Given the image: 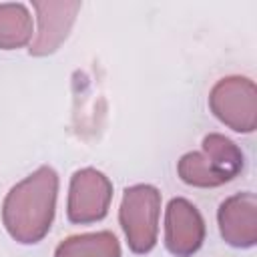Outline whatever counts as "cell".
Here are the masks:
<instances>
[{"label":"cell","instance_id":"obj_1","mask_svg":"<svg viewBox=\"0 0 257 257\" xmlns=\"http://www.w3.org/2000/svg\"><path fill=\"white\" fill-rule=\"evenodd\" d=\"M58 177L50 167H40L22 183L10 189L2 219L8 233L20 243H38L50 229Z\"/></svg>","mask_w":257,"mask_h":257},{"label":"cell","instance_id":"obj_2","mask_svg":"<svg viewBox=\"0 0 257 257\" xmlns=\"http://www.w3.org/2000/svg\"><path fill=\"white\" fill-rule=\"evenodd\" d=\"M241 149L223 135H207L201 153H187L179 161V175L193 187H219L243 171Z\"/></svg>","mask_w":257,"mask_h":257},{"label":"cell","instance_id":"obj_3","mask_svg":"<svg viewBox=\"0 0 257 257\" xmlns=\"http://www.w3.org/2000/svg\"><path fill=\"white\" fill-rule=\"evenodd\" d=\"M161 193L151 185H137L124 191L120 225L135 253H149L157 243Z\"/></svg>","mask_w":257,"mask_h":257},{"label":"cell","instance_id":"obj_4","mask_svg":"<svg viewBox=\"0 0 257 257\" xmlns=\"http://www.w3.org/2000/svg\"><path fill=\"white\" fill-rule=\"evenodd\" d=\"M215 116L237 133H253L257 126V90L245 76L223 78L209 96Z\"/></svg>","mask_w":257,"mask_h":257},{"label":"cell","instance_id":"obj_5","mask_svg":"<svg viewBox=\"0 0 257 257\" xmlns=\"http://www.w3.org/2000/svg\"><path fill=\"white\" fill-rule=\"evenodd\" d=\"M112 199L110 181L94 171L82 169L72 175L68 195V219L72 223H94L100 221Z\"/></svg>","mask_w":257,"mask_h":257},{"label":"cell","instance_id":"obj_6","mask_svg":"<svg viewBox=\"0 0 257 257\" xmlns=\"http://www.w3.org/2000/svg\"><path fill=\"white\" fill-rule=\"evenodd\" d=\"M205 239V223L199 211L185 199H173L167 207L165 245L177 257L193 255Z\"/></svg>","mask_w":257,"mask_h":257},{"label":"cell","instance_id":"obj_7","mask_svg":"<svg viewBox=\"0 0 257 257\" xmlns=\"http://www.w3.org/2000/svg\"><path fill=\"white\" fill-rule=\"evenodd\" d=\"M219 227L223 239L233 247H253L257 243V199L253 193L229 197L219 207Z\"/></svg>","mask_w":257,"mask_h":257},{"label":"cell","instance_id":"obj_8","mask_svg":"<svg viewBox=\"0 0 257 257\" xmlns=\"http://www.w3.org/2000/svg\"><path fill=\"white\" fill-rule=\"evenodd\" d=\"M38 12V36L30 46V54L42 56L50 54L58 48V44L66 38L74 14L80 10L78 2H34Z\"/></svg>","mask_w":257,"mask_h":257},{"label":"cell","instance_id":"obj_9","mask_svg":"<svg viewBox=\"0 0 257 257\" xmlns=\"http://www.w3.org/2000/svg\"><path fill=\"white\" fill-rule=\"evenodd\" d=\"M54 257H120V245L108 231L76 235L62 241Z\"/></svg>","mask_w":257,"mask_h":257},{"label":"cell","instance_id":"obj_10","mask_svg":"<svg viewBox=\"0 0 257 257\" xmlns=\"http://www.w3.org/2000/svg\"><path fill=\"white\" fill-rule=\"evenodd\" d=\"M32 36V20L22 4L0 6V48L12 50L26 44Z\"/></svg>","mask_w":257,"mask_h":257}]
</instances>
